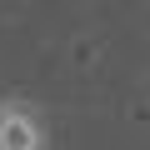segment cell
I'll return each instance as SVG.
<instances>
[{
    "instance_id": "6da1fadb",
    "label": "cell",
    "mask_w": 150,
    "mask_h": 150,
    "mask_svg": "<svg viewBox=\"0 0 150 150\" xmlns=\"http://www.w3.org/2000/svg\"><path fill=\"white\" fill-rule=\"evenodd\" d=\"M0 150H50V130L40 110L20 95L0 100Z\"/></svg>"
}]
</instances>
